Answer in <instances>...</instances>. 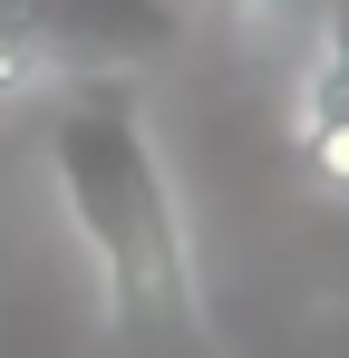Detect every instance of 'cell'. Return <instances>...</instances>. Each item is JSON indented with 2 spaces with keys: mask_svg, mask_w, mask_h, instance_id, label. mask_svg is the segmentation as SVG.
<instances>
[{
  "mask_svg": "<svg viewBox=\"0 0 349 358\" xmlns=\"http://www.w3.org/2000/svg\"><path fill=\"white\" fill-rule=\"evenodd\" d=\"M49 184L68 203V233L97 262L107 339L126 358H214L204 339V281L184 194L165 175V145L126 78H58L49 107Z\"/></svg>",
  "mask_w": 349,
  "mask_h": 358,
  "instance_id": "obj_1",
  "label": "cell"
}]
</instances>
